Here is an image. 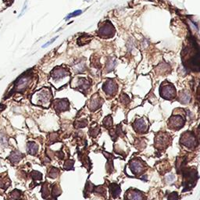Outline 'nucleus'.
<instances>
[{
	"mask_svg": "<svg viewBox=\"0 0 200 200\" xmlns=\"http://www.w3.org/2000/svg\"><path fill=\"white\" fill-rule=\"evenodd\" d=\"M159 93H160L162 98H165V99L172 100L176 96V88L171 83L165 82L160 86Z\"/></svg>",
	"mask_w": 200,
	"mask_h": 200,
	"instance_id": "f257e3e1",
	"label": "nucleus"
},
{
	"mask_svg": "<svg viewBox=\"0 0 200 200\" xmlns=\"http://www.w3.org/2000/svg\"><path fill=\"white\" fill-rule=\"evenodd\" d=\"M180 142H181V143L183 146L188 148V149H193L197 145V142L195 135L191 131H186V132L183 133L182 135L181 136Z\"/></svg>",
	"mask_w": 200,
	"mask_h": 200,
	"instance_id": "f03ea898",
	"label": "nucleus"
},
{
	"mask_svg": "<svg viewBox=\"0 0 200 200\" xmlns=\"http://www.w3.org/2000/svg\"><path fill=\"white\" fill-rule=\"evenodd\" d=\"M185 122V117L183 116L178 114L173 115L168 121V127L173 130H179L184 126Z\"/></svg>",
	"mask_w": 200,
	"mask_h": 200,
	"instance_id": "7ed1b4c3",
	"label": "nucleus"
},
{
	"mask_svg": "<svg viewBox=\"0 0 200 200\" xmlns=\"http://www.w3.org/2000/svg\"><path fill=\"white\" fill-rule=\"evenodd\" d=\"M99 36L102 38H111L115 34V29L113 24L109 21L104 23L98 31Z\"/></svg>",
	"mask_w": 200,
	"mask_h": 200,
	"instance_id": "20e7f679",
	"label": "nucleus"
},
{
	"mask_svg": "<svg viewBox=\"0 0 200 200\" xmlns=\"http://www.w3.org/2000/svg\"><path fill=\"white\" fill-rule=\"evenodd\" d=\"M170 136L167 133H159L156 136V139H155L156 147H157L158 149H164L168 145H170Z\"/></svg>",
	"mask_w": 200,
	"mask_h": 200,
	"instance_id": "39448f33",
	"label": "nucleus"
},
{
	"mask_svg": "<svg viewBox=\"0 0 200 200\" xmlns=\"http://www.w3.org/2000/svg\"><path fill=\"white\" fill-rule=\"evenodd\" d=\"M196 175L197 172L195 170V168H192L191 170H187L186 173L184 174V178H185V181L184 183L185 184V188L188 189V188L192 187L194 185V182L196 181Z\"/></svg>",
	"mask_w": 200,
	"mask_h": 200,
	"instance_id": "423d86ee",
	"label": "nucleus"
},
{
	"mask_svg": "<svg viewBox=\"0 0 200 200\" xmlns=\"http://www.w3.org/2000/svg\"><path fill=\"white\" fill-rule=\"evenodd\" d=\"M31 76L30 75H24L21 78L17 80L15 84V91L22 92L27 88V85L31 82Z\"/></svg>",
	"mask_w": 200,
	"mask_h": 200,
	"instance_id": "0eeeda50",
	"label": "nucleus"
},
{
	"mask_svg": "<svg viewBox=\"0 0 200 200\" xmlns=\"http://www.w3.org/2000/svg\"><path fill=\"white\" fill-rule=\"evenodd\" d=\"M36 100L39 104H46L49 103V101L51 99V93L48 90H42L40 92L35 94Z\"/></svg>",
	"mask_w": 200,
	"mask_h": 200,
	"instance_id": "6e6552de",
	"label": "nucleus"
},
{
	"mask_svg": "<svg viewBox=\"0 0 200 200\" xmlns=\"http://www.w3.org/2000/svg\"><path fill=\"white\" fill-rule=\"evenodd\" d=\"M102 89L104 92L108 95H114V94L117 93V85L114 80L109 79L102 85Z\"/></svg>",
	"mask_w": 200,
	"mask_h": 200,
	"instance_id": "1a4fd4ad",
	"label": "nucleus"
},
{
	"mask_svg": "<svg viewBox=\"0 0 200 200\" xmlns=\"http://www.w3.org/2000/svg\"><path fill=\"white\" fill-rule=\"evenodd\" d=\"M130 169L134 174H138L144 170V164L139 159H134L130 162Z\"/></svg>",
	"mask_w": 200,
	"mask_h": 200,
	"instance_id": "9d476101",
	"label": "nucleus"
},
{
	"mask_svg": "<svg viewBox=\"0 0 200 200\" xmlns=\"http://www.w3.org/2000/svg\"><path fill=\"white\" fill-rule=\"evenodd\" d=\"M68 75V71L64 67H56L52 72V78L55 81H59L60 79H63V78Z\"/></svg>",
	"mask_w": 200,
	"mask_h": 200,
	"instance_id": "9b49d317",
	"label": "nucleus"
},
{
	"mask_svg": "<svg viewBox=\"0 0 200 200\" xmlns=\"http://www.w3.org/2000/svg\"><path fill=\"white\" fill-rule=\"evenodd\" d=\"M127 200H144V195L141 192L136 189H130L126 193Z\"/></svg>",
	"mask_w": 200,
	"mask_h": 200,
	"instance_id": "f8f14e48",
	"label": "nucleus"
},
{
	"mask_svg": "<svg viewBox=\"0 0 200 200\" xmlns=\"http://www.w3.org/2000/svg\"><path fill=\"white\" fill-rule=\"evenodd\" d=\"M54 108L58 113L69 110V102L66 99H56L54 102Z\"/></svg>",
	"mask_w": 200,
	"mask_h": 200,
	"instance_id": "ddd939ff",
	"label": "nucleus"
},
{
	"mask_svg": "<svg viewBox=\"0 0 200 200\" xmlns=\"http://www.w3.org/2000/svg\"><path fill=\"white\" fill-rule=\"evenodd\" d=\"M102 104V99L100 98L99 96H98L97 95H94L92 98V99L90 100L89 105H88V107L92 111H95L96 110H98V108L101 107Z\"/></svg>",
	"mask_w": 200,
	"mask_h": 200,
	"instance_id": "4468645a",
	"label": "nucleus"
},
{
	"mask_svg": "<svg viewBox=\"0 0 200 200\" xmlns=\"http://www.w3.org/2000/svg\"><path fill=\"white\" fill-rule=\"evenodd\" d=\"M133 127L137 132H146L147 130V124L143 118L138 119L133 124Z\"/></svg>",
	"mask_w": 200,
	"mask_h": 200,
	"instance_id": "2eb2a0df",
	"label": "nucleus"
},
{
	"mask_svg": "<svg viewBox=\"0 0 200 200\" xmlns=\"http://www.w3.org/2000/svg\"><path fill=\"white\" fill-rule=\"evenodd\" d=\"M24 155L22 153L18 150H14L9 156L8 159H10V161L12 163H18L24 158Z\"/></svg>",
	"mask_w": 200,
	"mask_h": 200,
	"instance_id": "dca6fc26",
	"label": "nucleus"
},
{
	"mask_svg": "<svg viewBox=\"0 0 200 200\" xmlns=\"http://www.w3.org/2000/svg\"><path fill=\"white\" fill-rule=\"evenodd\" d=\"M109 189H110V192L111 195H112L114 198H117L121 192V187L116 183L110 184V186H109Z\"/></svg>",
	"mask_w": 200,
	"mask_h": 200,
	"instance_id": "f3484780",
	"label": "nucleus"
},
{
	"mask_svg": "<svg viewBox=\"0 0 200 200\" xmlns=\"http://www.w3.org/2000/svg\"><path fill=\"white\" fill-rule=\"evenodd\" d=\"M90 85H91V84L88 80L85 79L83 78H78V82H77V86H78V89H80L81 91H85V90L88 89Z\"/></svg>",
	"mask_w": 200,
	"mask_h": 200,
	"instance_id": "a211bd4d",
	"label": "nucleus"
},
{
	"mask_svg": "<svg viewBox=\"0 0 200 200\" xmlns=\"http://www.w3.org/2000/svg\"><path fill=\"white\" fill-rule=\"evenodd\" d=\"M27 151L28 154L35 156L38 152V146L34 142H28L27 144Z\"/></svg>",
	"mask_w": 200,
	"mask_h": 200,
	"instance_id": "6ab92c4d",
	"label": "nucleus"
},
{
	"mask_svg": "<svg viewBox=\"0 0 200 200\" xmlns=\"http://www.w3.org/2000/svg\"><path fill=\"white\" fill-rule=\"evenodd\" d=\"M92 36L88 35V34H83L82 35L80 36L78 39V46H82L88 44L90 42V41L92 40Z\"/></svg>",
	"mask_w": 200,
	"mask_h": 200,
	"instance_id": "aec40b11",
	"label": "nucleus"
},
{
	"mask_svg": "<svg viewBox=\"0 0 200 200\" xmlns=\"http://www.w3.org/2000/svg\"><path fill=\"white\" fill-rule=\"evenodd\" d=\"M94 188H95V186H94L93 184L91 183V182H89V181H88L86 185H85V190H84V196H85V198H87L88 195H89L91 192H93Z\"/></svg>",
	"mask_w": 200,
	"mask_h": 200,
	"instance_id": "412c9836",
	"label": "nucleus"
},
{
	"mask_svg": "<svg viewBox=\"0 0 200 200\" xmlns=\"http://www.w3.org/2000/svg\"><path fill=\"white\" fill-rule=\"evenodd\" d=\"M180 102H182V104H187L190 102L191 99V96H190L189 93L187 92H182L180 93Z\"/></svg>",
	"mask_w": 200,
	"mask_h": 200,
	"instance_id": "4be33fe9",
	"label": "nucleus"
},
{
	"mask_svg": "<svg viewBox=\"0 0 200 200\" xmlns=\"http://www.w3.org/2000/svg\"><path fill=\"white\" fill-rule=\"evenodd\" d=\"M59 173H60V171H59V170L58 168L52 166L48 171L47 176L50 178H56L59 176Z\"/></svg>",
	"mask_w": 200,
	"mask_h": 200,
	"instance_id": "5701e85b",
	"label": "nucleus"
},
{
	"mask_svg": "<svg viewBox=\"0 0 200 200\" xmlns=\"http://www.w3.org/2000/svg\"><path fill=\"white\" fill-rule=\"evenodd\" d=\"M62 193V190L60 187L57 185V184H54L52 186V196L56 198V197L59 196Z\"/></svg>",
	"mask_w": 200,
	"mask_h": 200,
	"instance_id": "b1692460",
	"label": "nucleus"
},
{
	"mask_svg": "<svg viewBox=\"0 0 200 200\" xmlns=\"http://www.w3.org/2000/svg\"><path fill=\"white\" fill-rule=\"evenodd\" d=\"M41 192H42V197L43 198H45V199H46V198H47L48 197H49L50 192H49V188H48L47 182H44V183H42V185Z\"/></svg>",
	"mask_w": 200,
	"mask_h": 200,
	"instance_id": "393cba45",
	"label": "nucleus"
},
{
	"mask_svg": "<svg viewBox=\"0 0 200 200\" xmlns=\"http://www.w3.org/2000/svg\"><path fill=\"white\" fill-rule=\"evenodd\" d=\"M85 69V63L82 61L78 62L77 64L74 66V70L75 73H82Z\"/></svg>",
	"mask_w": 200,
	"mask_h": 200,
	"instance_id": "a878e982",
	"label": "nucleus"
},
{
	"mask_svg": "<svg viewBox=\"0 0 200 200\" xmlns=\"http://www.w3.org/2000/svg\"><path fill=\"white\" fill-rule=\"evenodd\" d=\"M93 192L95 194H98V195H102V196H106V188H104L102 185H99V186H96L94 188Z\"/></svg>",
	"mask_w": 200,
	"mask_h": 200,
	"instance_id": "bb28decb",
	"label": "nucleus"
},
{
	"mask_svg": "<svg viewBox=\"0 0 200 200\" xmlns=\"http://www.w3.org/2000/svg\"><path fill=\"white\" fill-rule=\"evenodd\" d=\"M22 192L21 190L14 189L10 192V197L14 200H19L21 199V196H22Z\"/></svg>",
	"mask_w": 200,
	"mask_h": 200,
	"instance_id": "cd10ccee",
	"label": "nucleus"
},
{
	"mask_svg": "<svg viewBox=\"0 0 200 200\" xmlns=\"http://www.w3.org/2000/svg\"><path fill=\"white\" fill-rule=\"evenodd\" d=\"M10 179H9L7 177H6L5 178H2V179L0 181V188L6 189V188L10 185Z\"/></svg>",
	"mask_w": 200,
	"mask_h": 200,
	"instance_id": "c85d7f7f",
	"label": "nucleus"
},
{
	"mask_svg": "<svg viewBox=\"0 0 200 200\" xmlns=\"http://www.w3.org/2000/svg\"><path fill=\"white\" fill-rule=\"evenodd\" d=\"M74 127L75 128H83L88 125V121L85 119H82L81 121H77L74 122Z\"/></svg>",
	"mask_w": 200,
	"mask_h": 200,
	"instance_id": "c756f323",
	"label": "nucleus"
},
{
	"mask_svg": "<svg viewBox=\"0 0 200 200\" xmlns=\"http://www.w3.org/2000/svg\"><path fill=\"white\" fill-rule=\"evenodd\" d=\"M74 161L73 159H66L64 163V165H63V168L66 170H74Z\"/></svg>",
	"mask_w": 200,
	"mask_h": 200,
	"instance_id": "7c9ffc66",
	"label": "nucleus"
},
{
	"mask_svg": "<svg viewBox=\"0 0 200 200\" xmlns=\"http://www.w3.org/2000/svg\"><path fill=\"white\" fill-rule=\"evenodd\" d=\"M103 126L106 128H110L113 126V119L111 117V116H107L106 117H105L103 121Z\"/></svg>",
	"mask_w": 200,
	"mask_h": 200,
	"instance_id": "2f4dec72",
	"label": "nucleus"
},
{
	"mask_svg": "<svg viewBox=\"0 0 200 200\" xmlns=\"http://www.w3.org/2000/svg\"><path fill=\"white\" fill-rule=\"evenodd\" d=\"M31 178H33L34 182L35 181H42V174L40 172L37 171V170H33L31 173Z\"/></svg>",
	"mask_w": 200,
	"mask_h": 200,
	"instance_id": "473e14b6",
	"label": "nucleus"
},
{
	"mask_svg": "<svg viewBox=\"0 0 200 200\" xmlns=\"http://www.w3.org/2000/svg\"><path fill=\"white\" fill-rule=\"evenodd\" d=\"M100 132V128L98 126H95L94 127H91L89 129V135L92 136V137L95 138L99 134Z\"/></svg>",
	"mask_w": 200,
	"mask_h": 200,
	"instance_id": "72a5a7b5",
	"label": "nucleus"
},
{
	"mask_svg": "<svg viewBox=\"0 0 200 200\" xmlns=\"http://www.w3.org/2000/svg\"><path fill=\"white\" fill-rule=\"evenodd\" d=\"M114 66H115V61L112 60V59H111V60H109L106 64L107 71H111L112 70L114 69Z\"/></svg>",
	"mask_w": 200,
	"mask_h": 200,
	"instance_id": "f704fd0d",
	"label": "nucleus"
},
{
	"mask_svg": "<svg viewBox=\"0 0 200 200\" xmlns=\"http://www.w3.org/2000/svg\"><path fill=\"white\" fill-rule=\"evenodd\" d=\"M82 14V10H76L74 11V12L71 13V14H70L69 15L67 16V17L65 18V20L66 21H67V20H69L70 18H71V17H77V16H79L80 14Z\"/></svg>",
	"mask_w": 200,
	"mask_h": 200,
	"instance_id": "c9c22d12",
	"label": "nucleus"
},
{
	"mask_svg": "<svg viewBox=\"0 0 200 200\" xmlns=\"http://www.w3.org/2000/svg\"><path fill=\"white\" fill-rule=\"evenodd\" d=\"M58 138H59V134L57 133H52L50 134V136H49V139L52 142H56L58 141Z\"/></svg>",
	"mask_w": 200,
	"mask_h": 200,
	"instance_id": "e433bc0d",
	"label": "nucleus"
},
{
	"mask_svg": "<svg viewBox=\"0 0 200 200\" xmlns=\"http://www.w3.org/2000/svg\"><path fill=\"white\" fill-rule=\"evenodd\" d=\"M110 134L111 138H112L113 141H115V140H117V137L118 134H117L116 129H112V130H110Z\"/></svg>",
	"mask_w": 200,
	"mask_h": 200,
	"instance_id": "4c0bfd02",
	"label": "nucleus"
},
{
	"mask_svg": "<svg viewBox=\"0 0 200 200\" xmlns=\"http://www.w3.org/2000/svg\"><path fill=\"white\" fill-rule=\"evenodd\" d=\"M102 153L104 154L105 157L108 159V161H113V159H114V157L112 154H110V153H106V152H105V151H102Z\"/></svg>",
	"mask_w": 200,
	"mask_h": 200,
	"instance_id": "58836bf2",
	"label": "nucleus"
},
{
	"mask_svg": "<svg viewBox=\"0 0 200 200\" xmlns=\"http://www.w3.org/2000/svg\"><path fill=\"white\" fill-rule=\"evenodd\" d=\"M168 200H178V195L177 192H173L168 196Z\"/></svg>",
	"mask_w": 200,
	"mask_h": 200,
	"instance_id": "ea45409f",
	"label": "nucleus"
},
{
	"mask_svg": "<svg viewBox=\"0 0 200 200\" xmlns=\"http://www.w3.org/2000/svg\"><path fill=\"white\" fill-rule=\"evenodd\" d=\"M55 153H56V156H57L59 159H63V158H64V153H63V152L62 151V150H59V151L56 152Z\"/></svg>",
	"mask_w": 200,
	"mask_h": 200,
	"instance_id": "a19ab883",
	"label": "nucleus"
},
{
	"mask_svg": "<svg viewBox=\"0 0 200 200\" xmlns=\"http://www.w3.org/2000/svg\"><path fill=\"white\" fill-rule=\"evenodd\" d=\"M174 179H175V177L174 176L173 174H170V175H168V176L166 177V180L168 182H170V183L173 182L174 180Z\"/></svg>",
	"mask_w": 200,
	"mask_h": 200,
	"instance_id": "79ce46f5",
	"label": "nucleus"
},
{
	"mask_svg": "<svg viewBox=\"0 0 200 200\" xmlns=\"http://www.w3.org/2000/svg\"><path fill=\"white\" fill-rule=\"evenodd\" d=\"M0 142H1V144L4 146H7V144H8V142H7V139L6 137H1Z\"/></svg>",
	"mask_w": 200,
	"mask_h": 200,
	"instance_id": "37998d69",
	"label": "nucleus"
},
{
	"mask_svg": "<svg viewBox=\"0 0 200 200\" xmlns=\"http://www.w3.org/2000/svg\"><path fill=\"white\" fill-rule=\"evenodd\" d=\"M57 38H58V36H56V37H55L54 38L52 39V40H51V41H50V42H47V43H46V44H45V45H43V46H42V48H46V46H49V45H51L52 43L54 42V41H55V40H56V39H57Z\"/></svg>",
	"mask_w": 200,
	"mask_h": 200,
	"instance_id": "c03bdc74",
	"label": "nucleus"
},
{
	"mask_svg": "<svg viewBox=\"0 0 200 200\" xmlns=\"http://www.w3.org/2000/svg\"><path fill=\"white\" fill-rule=\"evenodd\" d=\"M6 108V106L3 105V104H0V111L3 110L4 109Z\"/></svg>",
	"mask_w": 200,
	"mask_h": 200,
	"instance_id": "a18cd8bd",
	"label": "nucleus"
},
{
	"mask_svg": "<svg viewBox=\"0 0 200 200\" xmlns=\"http://www.w3.org/2000/svg\"><path fill=\"white\" fill-rule=\"evenodd\" d=\"M48 200H56V198H54V197H52V198H48Z\"/></svg>",
	"mask_w": 200,
	"mask_h": 200,
	"instance_id": "49530a36",
	"label": "nucleus"
},
{
	"mask_svg": "<svg viewBox=\"0 0 200 200\" xmlns=\"http://www.w3.org/2000/svg\"><path fill=\"white\" fill-rule=\"evenodd\" d=\"M10 200H14V199H13V198H10ZM19 200H21V199H19Z\"/></svg>",
	"mask_w": 200,
	"mask_h": 200,
	"instance_id": "de8ad7c7",
	"label": "nucleus"
}]
</instances>
